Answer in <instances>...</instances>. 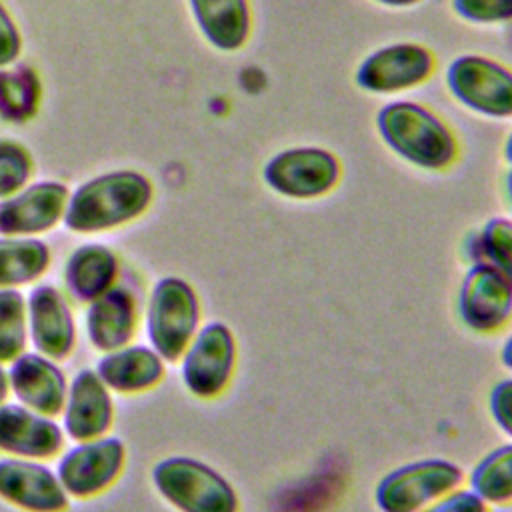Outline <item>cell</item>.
<instances>
[{"label":"cell","instance_id":"obj_20","mask_svg":"<svg viewBox=\"0 0 512 512\" xmlns=\"http://www.w3.org/2000/svg\"><path fill=\"white\" fill-rule=\"evenodd\" d=\"M120 278V260L104 244H82L74 248L64 264L62 280L66 296L76 304H90Z\"/></svg>","mask_w":512,"mask_h":512},{"label":"cell","instance_id":"obj_9","mask_svg":"<svg viewBox=\"0 0 512 512\" xmlns=\"http://www.w3.org/2000/svg\"><path fill=\"white\" fill-rule=\"evenodd\" d=\"M436 54L422 42L400 40L374 48L354 70V84L376 96H396L426 84L436 72Z\"/></svg>","mask_w":512,"mask_h":512},{"label":"cell","instance_id":"obj_31","mask_svg":"<svg viewBox=\"0 0 512 512\" xmlns=\"http://www.w3.org/2000/svg\"><path fill=\"white\" fill-rule=\"evenodd\" d=\"M22 48V38L16 22L0 2V68L10 66Z\"/></svg>","mask_w":512,"mask_h":512},{"label":"cell","instance_id":"obj_2","mask_svg":"<svg viewBox=\"0 0 512 512\" xmlns=\"http://www.w3.org/2000/svg\"><path fill=\"white\" fill-rule=\"evenodd\" d=\"M154 198L152 182L132 170L106 172L80 184L70 196L64 226L78 234L120 228L140 218Z\"/></svg>","mask_w":512,"mask_h":512},{"label":"cell","instance_id":"obj_14","mask_svg":"<svg viewBox=\"0 0 512 512\" xmlns=\"http://www.w3.org/2000/svg\"><path fill=\"white\" fill-rule=\"evenodd\" d=\"M68 188L42 180L0 200V236H38L52 230L66 212Z\"/></svg>","mask_w":512,"mask_h":512},{"label":"cell","instance_id":"obj_3","mask_svg":"<svg viewBox=\"0 0 512 512\" xmlns=\"http://www.w3.org/2000/svg\"><path fill=\"white\" fill-rule=\"evenodd\" d=\"M156 492L178 512H240V496L214 466L192 456H168L152 466Z\"/></svg>","mask_w":512,"mask_h":512},{"label":"cell","instance_id":"obj_7","mask_svg":"<svg viewBox=\"0 0 512 512\" xmlns=\"http://www.w3.org/2000/svg\"><path fill=\"white\" fill-rule=\"evenodd\" d=\"M264 184L288 200H318L342 180L340 158L318 144L288 146L272 154L262 166Z\"/></svg>","mask_w":512,"mask_h":512},{"label":"cell","instance_id":"obj_33","mask_svg":"<svg viewBox=\"0 0 512 512\" xmlns=\"http://www.w3.org/2000/svg\"><path fill=\"white\" fill-rule=\"evenodd\" d=\"M10 378H8V368L4 366V362H0V406L8 402L10 396Z\"/></svg>","mask_w":512,"mask_h":512},{"label":"cell","instance_id":"obj_25","mask_svg":"<svg viewBox=\"0 0 512 512\" xmlns=\"http://www.w3.org/2000/svg\"><path fill=\"white\" fill-rule=\"evenodd\" d=\"M28 314L26 298L16 288L0 290V362H12L26 352Z\"/></svg>","mask_w":512,"mask_h":512},{"label":"cell","instance_id":"obj_26","mask_svg":"<svg viewBox=\"0 0 512 512\" xmlns=\"http://www.w3.org/2000/svg\"><path fill=\"white\" fill-rule=\"evenodd\" d=\"M476 238L480 260L494 266L512 284V218H488Z\"/></svg>","mask_w":512,"mask_h":512},{"label":"cell","instance_id":"obj_21","mask_svg":"<svg viewBox=\"0 0 512 512\" xmlns=\"http://www.w3.org/2000/svg\"><path fill=\"white\" fill-rule=\"evenodd\" d=\"M204 40L220 52H236L252 34L250 0H188Z\"/></svg>","mask_w":512,"mask_h":512},{"label":"cell","instance_id":"obj_13","mask_svg":"<svg viewBox=\"0 0 512 512\" xmlns=\"http://www.w3.org/2000/svg\"><path fill=\"white\" fill-rule=\"evenodd\" d=\"M0 498L24 512H64L70 496L42 460L0 458Z\"/></svg>","mask_w":512,"mask_h":512},{"label":"cell","instance_id":"obj_16","mask_svg":"<svg viewBox=\"0 0 512 512\" xmlns=\"http://www.w3.org/2000/svg\"><path fill=\"white\" fill-rule=\"evenodd\" d=\"M142 306L138 290L116 282L102 296L86 304V338L98 352H112L132 342L138 330Z\"/></svg>","mask_w":512,"mask_h":512},{"label":"cell","instance_id":"obj_11","mask_svg":"<svg viewBox=\"0 0 512 512\" xmlns=\"http://www.w3.org/2000/svg\"><path fill=\"white\" fill-rule=\"evenodd\" d=\"M124 466V442L106 434L68 448L56 464V474L70 498L88 500L106 492L120 478Z\"/></svg>","mask_w":512,"mask_h":512},{"label":"cell","instance_id":"obj_6","mask_svg":"<svg viewBox=\"0 0 512 512\" xmlns=\"http://www.w3.org/2000/svg\"><path fill=\"white\" fill-rule=\"evenodd\" d=\"M448 94L468 112L490 118H512V68L486 54L454 56L444 70Z\"/></svg>","mask_w":512,"mask_h":512},{"label":"cell","instance_id":"obj_10","mask_svg":"<svg viewBox=\"0 0 512 512\" xmlns=\"http://www.w3.org/2000/svg\"><path fill=\"white\" fill-rule=\"evenodd\" d=\"M456 312L470 332L498 334L512 322V284L488 262H470L458 286Z\"/></svg>","mask_w":512,"mask_h":512},{"label":"cell","instance_id":"obj_35","mask_svg":"<svg viewBox=\"0 0 512 512\" xmlns=\"http://www.w3.org/2000/svg\"><path fill=\"white\" fill-rule=\"evenodd\" d=\"M502 156H504V160L512 166V128H510V132H508V134H506V138H504Z\"/></svg>","mask_w":512,"mask_h":512},{"label":"cell","instance_id":"obj_18","mask_svg":"<svg viewBox=\"0 0 512 512\" xmlns=\"http://www.w3.org/2000/svg\"><path fill=\"white\" fill-rule=\"evenodd\" d=\"M8 378L16 402L50 418L62 414L68 378L56 360L26 350L8 362Z\"/></svg>","mask_w":512,"mask_h":512},{"label":"cell","instance_id":"obj_17","mask_svg":"<svg viewBox=\"0 0 512 512\" xmlns=\"http://www.w3.org/2000/svg\"><path fill=\"white\" fill-rule=\"evenodd\" d=\"M66 434L56 418L20 402L0 406V452L14 458L50 460L64 448Z\"/></svg>","mask_w":512,"mask_h":512},{"label":"cell","instance_id":"obj_29","mask_svg":"<svg viewBox=\"0 0 512 512\" xmlns=\"http://www.w3.org/2000/svg\"><path fill=\"white\" fill-rule=\"evenodd\" d=\"M488 414L494 426L512 440V376L500 378L488 392Z\"/></svg>","mask_w":512,"mask_h":512},{"label":"cell","instance_id":"obj_28","mask_svg":"<svg viewBox=\"0 0 512 512\" xmlns=\"http://www.w3.org/2000/svg\"><path fill=\"white\" fill-rule=\"evenodd\" d=\"M452 12L476 26L512 22V0H450Z\"/></svg>","mask_w":512,"mask_h":512},{"label":"cell","instance_id":"obj_32","mask_svg":"<svg viewBox=\"0 0 512 512\" xmlns=\"http://www.w3.org/2000/svg\"><path fill=\"white\" fill-rule=\"evenodd\" d=\"M500 362L512 374V334H508L500 346Z\"/></svg>","mask_w":512,"mask_h":512},{"label":"cell","instance_id":"obj_5","mask_svg":"<svg viewBox=\"0 0 512 512\" xmlns=\"http://www.w3.org/2000/svg\"><path fill=\"white\" fill-rule=\"evenodd\" d=\"M466 474L454 460L428 456L388 470L374 488L378 512H422L444 494L464 486Z\"/></svg>","mask_w":512,"mask_h":512},{"label":"cell","instance_id":"obj_1","mask_svg":"<svg viewBox=\"0 0 512 512\" xmlns=\"http://www.w3.org/2000/svg\"><path fill=\"white\" fill-rule=\"evenodd\" d=\"M376 132L400 160L426 172L448 170L458 160V136L428 104L390 100L376 112Z\"/></svg>","mask_w":512,"mask_h":512},{"label":"cell","instance_id":"obj_15","mask_svg":"<svg viewBox=\"0 0 512 512\" xmlns=\"http://www.w3.org/2000/svg\"><path fill=\"white\" fill-rule=\"evenodd\" d=\"M60 416L64 434L74 442L94 440L110 432L114 400L94 368H82L72 376Z\"/></svg>","mask_w":512,"mask_h":512},{"label":"cell","instance_id":"obj_19","mask_svg":"<svg viewBox=\"0 0 512 512\" xmlns=\"http://www.w3.org/2000/svg\"><path fill=\"white\" fill-rule=\"evenodd\" d=\"M96 374L116 394H142L156 388L166 376V360L148 344H126L104 352Z\"/></svg>","mask_w":512,"mask_h":512},{"label":"cell","instance_id":"obj_24","mask_svg":"<svg viewBox=\"0 0 512 512\" xmlns=\"http://www.w3.org/2000/svg\"><path fill=\"white\" fill-rule=\"evenodd\" d=\"M42 100V84L34 68L14 64L0 68V118L26 122L36 116Z\"/></svg>","mask_w":512,"mask_h":512},{"label":"cell","instance_id":"obj_23","mask_svg":"<svg viewBox=\"0 0 512 512\" xmlns=\"http://www.w3.org/2000/svg\"><path fill=\"white\" fill-rule=\"evenodd\" d=\"M488 506L512 504V440L494 446L466 474L464 482Z\"/></svg>","mask_w":512,"mask_h":512},{"label":"cell","instance_id":"obj_8","mask_svg":"<svg viewBox=\"0 0 512 512\" xmlns=\"http://www.w3.org/2000/svg\"><path fill=\"white\" fill-rule=\"evenodd\" d=\"M178 364L182 384L192 396L198 400L222 396L238 364V342L232 328L220 320L202 324Z\"/></svg>","mask_w":512,"mask_h":512},{"label":"cell","instance_id":"obj_34","mask_svg":"<svg viewBox=\"0 0 512 512\" xmlns=\"http://www.w3.org/2000/svg\"><path fill=\"white\" fill-rule=\"evenodd\" d=\"M380 6H386V8H412L416 4H420L422 0H372Z\"/></svg>","mask_w":512,"mask_h":512},{"label":"cell","instance_id":"obj_4","mask_svg":"<svg viewBox=\"0 0 512 512\" xmlns=\"http://www.w3.org/2000/svg\"><path fill=\"white\" fill-rule=\"evenodd\" d=\"M200 326L202 306L194 286L180 276L156 280L146 300L144 328L148 344L166 364L180 360Z\"/></svg>","mask_w":512,"mask_h":512},{"label":"cell","instance_id":"obj_30","mask_svg":"<svg viewBox=\"0 0 512 512\" xmlns=\"http://www.w3.org/2000/svg\"><path fill=\"white\" fill-rule=\"evenodd\" d=\"M422 512H490V506L464 484L444 494Z\"/></svg>","mask_w":512,"mask_h":512},{"label":"cell","instance_id":"obj_36","mask_svg":"<svg viewBox=\"0 0 512 512\" xmlns=\"http://www.w3.org/2000/svg\"><path fill=\"white\" fill-rule=\"evenodd\" d=\"M504 192H506V198H508V204L512 208V166L508 170V174L504 176Z\"/></svg>","mask_w":512,"mask_h":512},{"label":"cell","instance_id":"obj_27","mask_svg":"<svg viewBox=\"0 0 512 512\" xmlns=\"http://www.w3.org/2000/svg\"><path fill=\"white\" fill-rule=\"evenodd\" d=\"M32 170V156L20 142L0 140V200L26 188Z\"/></svg>","mask_w":512,"mask_h":512},{"label":"cell","instance_id":"obj_12","mask_svg":"<svg viewBox=\"0 0 512 512\" xmlns=\"http://www.w3.org/2000/svg\"><path fill=\"white\" fill-rule=\"evenodd\" d=\"M28 342L56 362L70 358L76 348V320L70 298L52 284H38L26 298Z\"/></svg>","mask_w":512,"mask_h":512},{"label":"cell","instance_id":"obj_22","mask_svg":"<svg viewBox=\"0 0 512 512\" xmlns=\"http://www.w3.org/2000/svg\"><path fill=\"white\" fill-rule=\"evenodd\" d=\"M50 260V248L34 236H0V290L36 282Z\"/></svg>","mask_w":512,"mask_h":512}]
</instances>
